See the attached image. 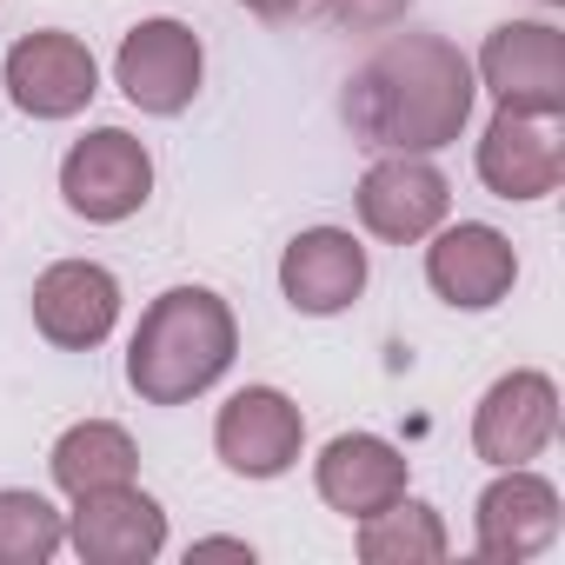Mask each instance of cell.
<instances>
[{"mask_svg":"<svg viewBox=\"0 0 565 565\" xmlns=\"http://www.w3.org/2000/svg\"><path fill=\"white\" fill-rule=\"evenodd\" d=\"M313 486H320V499L333 512L373 519L393 499H406V452L393 439H380V433H340L313 459Z\"/></svg>","mask_w":565,"mask_h":565,"instance_id":"16","label":"cell"},{"mask_svg":"<svg viewBox=\"0 0 565 565\" xmlns=\"http://www.w3.org/2000/svg\"><path fill=\"white\" fill-rule=\"evenodd\" d=\"M327 14L353 34H386L413 14V0H327Z\"/></svg>","mask_w":565,"mask_h":565,"instance_id":"20","label":"cell"},{"mask_svg":"<svg viewBox=\"0 0 565 565\" xmlns=\"http://www.w3.org/2000/svg\"><path fill=\"white\" fill-rule=\"evenodd\" d=\"M239 8H253L259 21H294L300 8H313V0H239Z\"/></svg>","mask_w":565,"mask_h":565,"instance_id":"21","label":"cell"},{"mask_svg":"<svg viewBox=\"0 0 565 565\" xmlns=\"http://www.w3.org/2000/svg\"><path fill=\"white\" fill-rule=\"evenodd\" d=\"M61 200L94 226H120L153 200V153L127 127H94L61 160Z\"/></svg>","mask_w":565,"mask_h":565,"instance_id":"3","label":"cell"},{"mask_svg":"<svg viewBox=\"0 0 565 565\" xmlns=\"http://www.w3.org/2000/svg\"><path fill=\"white\" fill-rule=\"evenodd\" d=\"M472 81L505 114H565V34L552 21H505L486 34Z\"/></svg>","mask_w":565,"mask_h":565,"instance_id":"4","label":"cell"},{"mask_svg":"<svg viewBox=\"0 0 565 565\" xmlns=\"http://www.w3.org/2000/svg\"><path fill=\"white\" fill-rule=\"evenodd\" d=\"M279 294L307 320H333L366 294V246L347 226H307L279 253Z\"/></svg>","mask_w":565,"mask_h":565,"instance_id":"11","label":"cell"},{"mask_svg":"<svg viewBox=\"0 0 565 565\" xmlns=\"http://www.w3.org/2000/svg\"><path fill=\"white\" fill-rule=\"evenodd\" d=\"M67 545L87 565H147V558L167 552V512L140 486L81 492L74 512H67Z\"/></svg>","mask_w":565,"mask_h":565,"instance_id":"14","label":"cell"},{"mask_svg":"<svg viewBox=\"0 0 565 565\" xmlns=\"http://www.w3.org/2000/svg\"><path fill=\"white\" fill-rule=\"evenodd\" d=\"M0 81H8L14 107L28 120H74L94 94H100V67L87 54V41L61 34V28H41V34H21L8 47V67H0Z\"/></svg>","mask_w":565,"mask_h":565,"instance_id":"7","label":"cell"},{"mask_svg":"<svg viewBox=\"0 0 565 565\" xmlns=\"http://www.w3.org/2000/svg\"><path fill=\"white\" fill-rule=\"evenodd\" d=\"M200 74H206V54H200V34L186 28V21H140L127 41H120V54H114V87L140 107V114H153V120H173V114H186L193 107V94H200Z\"/></svg>","mask_w":565,"mask_h":565,"instance_id":"5","label":"cell"},{"mask_svg":"<svg viewBox=\"0 0 565 565\" xmlns=\"http://www.w3.org/2000/svg\"><path fill=\"white\" fill-rule=\"evenodd\" d=\"M233 353H239L233 307L213 287H167L134 327L127 386L147 406H186V399H200L206 386L226 380Z\"/></svg>","mask_w":565,"mask_h":565,"instance_id":"2","label":"cell"},{"mask_svg":"<svg viewBox=\"0 0 565 565\" xmlns=\"http://www.w3.org/2000/svg\"><path fill=\"white\" fill-rule=\"evenodd\" d=\"M353 200H360V226H366L373 239L413 246V239H426V233L446 226L452 186H446V173H439L426 153H386V160L366 167V180H360Z\"/></svg>","mask_w":565,"mask_h":565,"instance_id":"8","label":"cell"},{"mask_svg":"<svg viewBox=\"0 0 565 565\" xmlns=\"http://www.w3.org/2000/svg\"><path fill=\"white\" fill-rule=\"evenodd\" d=\"M61 545H67V519L41 492L21 486L0 492V565H47Z\"/></svg>","mask_w":565,"mask_h":565,"instance_id":"19","label":"cell"},{"mask_svg":"<svg viewBox=\"0 0 565 565\" xmlns=\"http://www.w3.org/2000/svg\"><path fill=\"white\" fill-rule=\"evenodd\" d=\"M479 100L472 61L439 34H399L347 81V127L380 153H439L466 134Z\"/></svg>","mask_w":565,"mask_h":565,"instance_id":"1","label":"cell"},{"mask_svg":"<svg viewBox=\"0 0 565 565\" xmlns=\"http://www.w3.org/2000/svg\"><path fill=\"white\" fill-rule=\"evenodd\" d=\"M479 180L499 200H545L565 180V140L552 114H492L479 134Z\"/></svg>","mask_w":565,"mask_h":565,"instance_id":"15","label":"cell"},{"mask_svg":"<svg viewBox=\"0 0 565 565\" xmlns=\"http://www.w3.org/2000/svg\"><path fill=\"white\" fill-rule=\"evenodd\" d=\"M545 8H565V0H545Z\"/></svg>","mask_w":565,"mask_h":565,"instance_id":"23","label":"cell"},{"mask_svg":"<svg viewBox=\"0 0 565 565\" xmlns=\"http://www.w3.org/2000/svg\"><path fill=\"white\" fill-rule=\"evenodd\" d=\"M426 287L459 307V313H486L512 294V279H519V253L499 226L486 220H459L446 233H426Z\"/></svg>","mask_w":565,"mask_h":565,"instance_id":"9","label":"cell"},{"mask_svg":"<svg viewBox=\"0 0 565 565\" xmlns=\"http://www.w3.org/2000/svg\"><path fill=\"white\" fill-rule=\"evenodd\" d=\"M54 486L67 492V499H81V492H107V486H134V472H140V452H134V439H127V426H114V419H81V426H67L61 439H54Z\"/></svg>","mask_w":565,"mask_h":565,"instance_id":"17","label":"cell"},{"mask_svg":"<svg viewBox=\"0 0 565 565\" xmlns=\"http://www.w3.org/2000/svg\"><path fill=\"white\" fill-rule=\"evenodd\" d=\"M120 320V279L94 259H54L34 279V327L61 353H94Z\"/></svg>","mask_w":565,"mask_h":565,"instance_id":"13","label":"cell"},{"mask_svg":"<svg viewBox=\"0 0 565 565\" xmlns=\"http://www.w3.org/2000/svg\"><path fill=\"white\" fill-rule=\"evenodd\" d=\"M479 558L486 565H525L558 539V486L525 472V466H499V479L479 492Z\"/></svg>","mask_w":565,"mask_h":565,"instance_id":"12","label":"cell"},{"mask_svg":"<svg viewBox=\"0 0 565 565\" xmlns=\"http://www.w3.org/2000/svg\"><path fill=\"white\" fill-rule=\"evenodd\" d=\"M200 552H233V558H253V545H246V539H200V545H193V558H200Z\"/></svg>","mask_w":565,"mask_h":565,"instance_id":"22","label":"cell"},{"mask_svg":"<svg viewBox=\"0 0 565 565\" xmlns=\"http://www.w3.org/2000/svg\"><path fill=\"white\" fill-rule=\"evenodd\" d=\"M446 519L426 499H393L386 512L360 519V558L366 565H439L446 558Z\"/></svg>","mask_w":565,"mask_h":565,"instance_id":"18","label":"cell"},{"mask_svg":"<svg viewBox=\"0 0 565 565\" xmlns=\"http://www.w3.org/2000/svg\"><path fill=\"white\" fill-rule=\"evenodd\" d=\"M552 433H558V386L532 366L492 380L472 413V452L486 466H532L552 446Z\"/></svg>","mask_w":565,"mask_h":565,"instance_id":"10","label":"cell"},{"mask_svg":"<svg viewBox=\"0 0 565 565\" xmlns=\"http://www.w3.org/2000/svg\"><path fill=\"white\" fill-rule=\"evenodd\" d=\"M300 446H307V419H300V406L279 386H239L220 406V419H213V452L239 479H279V472H294Z\"/></svg>","mask_w":565,"mask_h":565,"instance_id":"6","label":"cell"}]
</instances>
